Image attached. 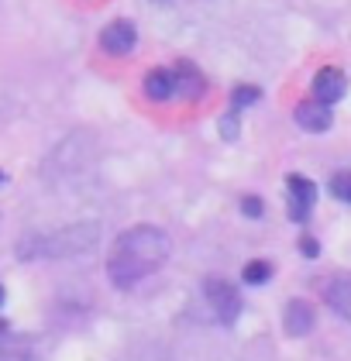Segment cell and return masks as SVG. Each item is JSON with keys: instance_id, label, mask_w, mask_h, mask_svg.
Segmentation results:
<instances>
[{"instance_id": "6da1fadb", "label": "cell", "mask_w": 351, "mask_h": 361, "mask_svg": "<svg viewBox=\"0 0 351 361\" xmlns=\"http://www.w3.org/2000/svg\"><path fill=\"white\" fill-rule=\"evenodd\" d=\"M165 258H169L165 231L152 227V224H138V227H128L124 234H117L107 258V279L117 289H131L141 279L159 272Z\"/></svg>"}, {"instance_id": "7a4b0ae2", "label": "cell", "mask_w": 351, "mask_h": 361, "mask_svg": "<svg viewBox=\"0 0 351 361\" xmlns=\"http://www.w3.org/2000/svg\"><path fill=\"white\" fill-rule=\"evenodd\" d=\"M97 234H100L97 224H73V227H62L55 234H38V238L21 241L18 255L21 258H73V255L93 248Z\"/></svg>"}, {"instance_id": "3957f363", "label": "cell", "mask_w": 351, "mask_h": 361, "mask_svg": "<svg viewBox=\"0 0 351 361\" xmlns=\"http://www.w3.org/2000/svg\"><path fill=\"white\" fill-rule=\"evenodd\" d=\"M203 289H207V303H210V310H214V317L220 320V324L231 327V324L242 317V293H238L227 279H217V276L207 279Z\"/></svg>"}, {"instance_id": "277c9868", "label": "cell", "mask_w": 351, "mask_h": 361, "mask_svg": "<svg viewBox=\"0 0 351 361\" xmlns=\"http://www.w3.org/2000/svg\"><path fill=\"white\" fill-rule=\"evenodd\" d=\"M314 203H317V186H314L307 176L290 172V176H286V207H290V221L303 224L310 217Z\"/></svg>"}, {"instance_id": "5b68a950", "label": "cell", "mask_w": 351, "mask_h": 361, "mask_svg": "<svg viewBox=\"0 0 351 361\" xmlns=\"http://www.w3.org/2000/svg\"><path fill=\"white\" fill-rule=\"evenodd\" d=\"M348 90V76L338 69V66H324L317 76H314V100H321L327 107H334Z\"/></svg>"}, {"instance_id": "8992f818", "label": "cell", "mask_w": 351, "mask_h": 361, "mask_svg": "<svg viewBox=\"0 0 351 361\" xmlns=\"http://www.w3.org/2000/svg\"><path fill=\"white\" fill-rule=\"evenodd\" d=\"M138 42V31L131 21H110L107 28L100 31V49L107 56H128L135 49Z\"/></svg>"}, {"instance_id": "52a82bcc", "label": "cell", "mask_w": 351, "mask_h": 361, "mask_svg": "<svg viewBox=\"0 0 351 361\" xmlns=\"http://www.w3.org/2000/svg\"><path fill=\"white\" fill-rule=\"evenodd\" d=\"M293 117H297L299 128H303V131H310V135H324V131H331V124H334L331 107L321 104V100H303L297 111H293Z\"/></svg>"}, {"instance_id": "ba28073f", "label": "cell", "mask_w": 351, "mask_h": 361, "mask_svg": "<svg viewBox=\"0 0 351 361\" xmlns=\"http://www.w3.org/2000/svg\"><path fill=\"white\" fill-rule=\"evenodd\" d=\"M324 300L338 317H345V320L351 324V272H338V276L327 279Z\"/></svg>"}, {"instance_id": "9c48e42d", "label": "cell", "mask_w": 351, "mask_h": 361, "mask_svg": "<svg viewBox=\"0 0 351 361\" xmlns=\"http://www.w3.org/2000/svg\"><path fill=\"white\" fill-rule=\"evenodd\" d=\"M314 324H317V313H314V306L307 303V300H290L286 303V313H282V327L290 337H303V334L314 331Z\"/></svg>"}, {"instance_id": "30bf717a", "label": "cell", "mask_w": 351, "mask_h": 361, "mask_svg": "<svg viewBox=\"0 0 351 361\" xmlns=\"http://www.w3.org/2000/svg\"><path fill=\"white\" fill-rule=\"evenodd\" d=\"M172 73H176V93H179V97H186V100H200V97H203L207 83H203V73H200L196 66L179 62Z\"/></svg>"}, {"instance_id": "8fae6325", "label": "cell", "mask_w": 351, "mask_h": 361, "mask_svg": "<svg viewBox=\"0 0 351 361\" xmlns=\"http://www.w3.org/2000/svg\"><path fill=\"white\" fill-rule=\"evenodd\" d=\"M145 93L152 97V100H172L176 97V73L172 69H152L148 76H145Z\"/></svg>"}, {"instance_id": "7c38bea8", "label": "cell", "mask_w": 351, "mask_h": 361, "mask_svg": "<svg viewBox=\"0 0 351 361\" xmlns=\"http://www.w3.org/2000/svg\"><path fill=\"white\" fill-rule=\"evenodd\" d=\"M0 361H31V351L21 337L7 331V324L0 320Z\"/></svg>"}, {"instance_id": "4fadbf2b", "label": "cell", "mask_w": 351, "mask_h": 361, "mask_svg": "<svg viewBox=\"0 0 351 361\" xmlns=\"http://www.w3.org/2000/svg\"><path fill=\"white\" fill-rule=\"evenodd\" d=\"M262 97V90L258 86H234V93H231V114H242L244 107H251L255 100Z\"/></svg>"}, {"instance_id": "5bb4252c", "label": "cell", "mask_w": 351, "mask_h": 361, "mask_svg": "<svg viewBox=\"0 0 351 361\" xmlns=\"http://www.w3.org/2000/svg\"><path fill=\"white\" fill-rule=\"evenodd\" d=\"M242 279L248 282V286H262V282H269L272 279V265L269 262H262V258H255V262H248V265H244Z\"/></svg>"}, {"instance_id": "9a60e30c", "label": "cell", "mask_w": 351, "mask_h": 361, "mask_svg": "<svg viewBox=\"0 0 351 361\" xmlns=\"http://www.w3.org/2000/svg\"><path fill=\"white\" fill-rule=\"evenodd\" d=\"M331 193L338 196V200H345V203H351V169L331 176Z\"/></svg>"}, {"instance_id": "2e32d148", "label": "cell", "mask_w": 351, "mask_h": 361, "mask_svg": "<svg viewBox=\"0 0 351 361\" xmlns=\"http://www.w3.org/2000/svg\"><path fill=\"white\" fill-rule=\"evenodd\" d=\"M242 210H244V217H262L266 203H262L258 196H244V200H242Z\"/></svg>"}, {"instance_id": "e0dca14e", "label": "cell", "mask_w": 351, "mask_h": 361, "mask_svg": "<svg viewBox=\"0 0 351 361\" xmlns=\"http://www.w3.org/2000/svg\"><path fill=\"white\" fill-rule=\"evenodd\" d=\"M299 251H303L307 258H317V255H321V245H317L314 238H299Z\"/></svg>"}, {"instance_id": "ac0fdd59", "label": "cell", "mask_w": 351, "mask_h": 361, "mask_svg": "<svg viewBox=\"0 0 351 361\" xmlns=\"http://www.w3.org/2000/svg\"><path fill=\"white\" fill-rule=\"evenodd\" d=\"M4 300H7V293H4V286H0V306H4Z\"/></svg>"}, {"instance_id": "d6986e66", "label": "cell", "mask_w": 351, "mask_h": 361, "mask_svg": "<svg viewBox=\"0 0 351 361\" xmlns=\"http://www.w3.org/2000/svg\"><path fill=\"white\" fill-rule=\"evenodd\" d=\"M0 183H4V172H0Z\"/></svg>"}]
</instances>
